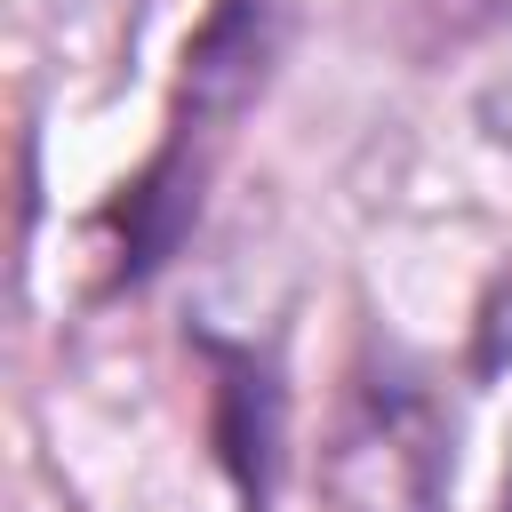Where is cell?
I'll use <instances>...</instances> for the list:
<instances>
[{
    "instance_id": "obj_1",
    "label": "cell",
    "mask_w": 512,
    "mask_h": 512,
    "mask_svg": "<svg viewBox=\"0 0 512 512\" xmlns=\"http://www.w3.org/2000/svg\"><path fill=\"white\" fill-rule=\"evenodd\" d=\"M496 24H512V0H408L400 8V48L416 64H440L472 40H488Z\"/></svg>"
}]
</instances>
